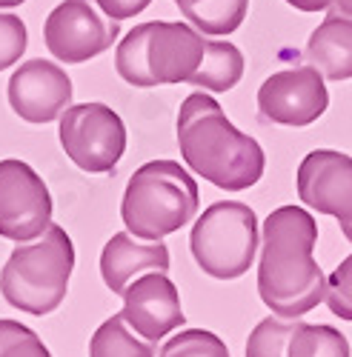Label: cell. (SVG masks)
I'll return each mask as SVG.
<instances>
[{"mask_svg":"<svg viewBox=\"0 0 352 357\" xmlns=\"http://www.w3.org/2000/svg\"><path fill=\"white\" fill-rule=\"evenodd\" d=\"M318 226L301 206H281L263 220L258 291L278 317L295 320L327 301V278L312 260Z\"/></svg>","mask_w":352,"mask_h":357,"instance_id":"obj_1","label":"cell"},{"mask_svg":"<svg viewBox=\"0 0 352 357\" xmlns=\"http://www.w3.org/2000/svg\"><path fill=\"white\" fill-rule=\"evenodd\" d=\"M178 149L186 166L223 192H244L263 177L267 155L223 114L221 103L195 92L178 112Z\"/></svg>","mask_w":352,"mask_h":357,"instance_id":"obj_2","label":"cell"},{"mask_svg":"<svg viewBox=\"0 0 352 357\" xmlns=\"http://www.w3.org/2000/svg\"><path fill=\"white\" fill-rule=\"evenodd\" d=\"M207 40L189 23L149 20L135 26L115 52V69L135 89L189 83L203 63Z\"/></svg>","mask_w":352,"mask_h":357,"instance_id":"obj_3","label":"cell"},{"mask_svg":"<svg viewBox=\"0 0 352 357\" xmlns=\"http://www.w3.org/2000/svg\"><path fill=\"white\" fill-rule=\"evenodd\" d=\"M72 272L75 246L69 234L52 223L35 241L15 246L0 272V294L9 306L43 317L64 303Z\"/></svg>","mask_w":352,"mask_h":357,"instance_id":"obj_4","label":"cell"},{"mask_svg":"<svg viewBox=\"0 0 352 357\" xmlns=\"http://www.w3.org/2000/svg\"><path fill=\"white\" fill-rule=\"evenodd\" d=\"M198 183L175 160L143 163L126 183L121 218L126 229L143 241H163L184 229L198 212Z\"/></svg>","mask_w":352,"mask_h":357,"instance_id":"obj_5","label":"cell"},{"mask_svg":"<svg viewBox=\"0 0 352 357\" xmlns=\"http://www.w3.org/2000/svg\"><path fill=\"white\" fill-rule=\"evenodd\" d=\"M195 263L210 278L235 280L252 269L258 255V218L249 206L221 200L198 218L189 234Z\"/></svg>","mask_w":352,"mask_h":357,"instance_id":"obj_6","label":"cell"},{"mask_svg":"<svg viewBox=\"0 0 352 357\" xmlns=\"http://www.w3.org/2000/svg\"><path fill=\"white\" fill-rule=\"evenodd\" d=\"M61 146L78 169L103 174L126 152V126L106 103H75L61 114Z\"/></svg>","mask_w":352,"mask_h":357,"instance_id":"obj_7","label":"cell"},{"mask_svg":"<svg viewBox=\"0 0 352 357\" xmlns=\"http://www.w3.org/2000/svg\"><path fill=\"white\" fill-rule=\"evenodd\" d=\"M117 20H112L98 0H64L43 23V40L54 61L86 63L117 40Z\"/></svg>","mask_w":352,"mask_h":357,"instance_id":"obj_8","label":"cell"},{"mask_svg":"<svg viewBox=\"0 0 352 357\" xmlns=\"http://www.w3.org/2000/svg\"><path fill=\"white\" fill-rule=\"evenodd\" d=\"M52 226V195L23 160H0V234L15 243L41 237Z\"/></svg>","mask_w":352,"mask_h":357,"instance_id":"obj_9","label":"cell"},{"mask_svg":"<svg viewBox=\"0 0 352 357\" xmlns=\"http://www.w3.org/2000/svg\"><path fill=\"white\" fill-rule=\"evenodd\" d=\"M330 106L324 75L315 66L275 72L258 89V112L281 126H309Z\"/></svg>","mask_w":352,"mask_h":357,"instance_id":"obj_10","label":"cell"},{"mask_svg":"<svg viewBox=\"0 0 352 357\" xmlns=\"http://www.w3.org/2000/svg\"><path fill=\"white\" fill-rule=\"evenodd\" d=\"M298 195L304 206L330 215L352 243V158L335 149H315L298 166Z\"/></svg>","mask_w":352,"mask_h":357,"instance_id":"obj_11","label":"cell"},{"mask_svg":"<svg viewBox=\"0 0 352 357\" xmlns=\"http://www.w3.org/2000/svg\"><path fill=\"white\" fill-rule=\"evenodd\" d=\"M9 106L26 123H52L72 103L69 75L43 57H35L9 77Z\"/></svg>","mask_w":352,"mask_h":357,"instance_id":"obj_12","label":"cell"},{"mask_svg":"<svg viewBox=\"0 0 352 357\" xmlns=\"http://www.w3.org/2000/svg\"><path fill=\"white\" fill-rule=\"evenodd\" d=\"M124 320L146 340H161L184 326L181 297L166 272H146L124 291Z\"/></svg>","mask_w":352,"mask_h":357,"instance_id":"obj_13","label":"cell"},{"mask_svg":"<svg viewBox=\"0 0 352 357\" xmlns=\"http://www.w3.org/2000/svg\"><path fill=\"white\" fill-rule=\"evenodd\" d=\"M163 269H169V249L161 241H135L132 231L112 234L101 252V278L115 294H124L138 275Z\"/></svg>","mask_w":352,"mask_h":357,"instance_id":"obj_14","label":"cell"},{"mask_svg":"<svg viewBox=\"0 0 352 357\" xmlns=\"http://www.w3.org/2000/svg\"><path fill=\"white\" fill-rule=\"evenodd\" d=\"M307 61L327 80L352 77V20L327 15L307 43Z\"/></svg>","mask_w":352,"mask_h":357,"instance_id":"obj_15","label":"cell"},{"mask_svg":"<svg viewBox=\"0 0 352 357\" xmlns=\"http://www.w3.org/2000/svg\"><path fill=\"white\" fill-rule=\"evenodd\" d=\"M181 15L203 35H232L247 17L249 0H175Z\"/></svg>","mask_w":352,"mask_h":357,"instance_id":"obj_16","label":"cell"},{"mask_svg":"<svg viewBox=\"0 0 352 357\" xmlns=\"http://www.w3.org/2000/svg\"><path fill=\"white\" fill-rule=\"evenodd\" d=\"M244 77V54L235 43L223 40H207V52H203V63L192 75V86H203L210 92H229L232 86H238Z\"/></svg>","mask_w":352,"mask_h":357,"instance_id":"obj_17","label":"cell"},{"mask_svg":"<svg viewBox=\"0 0 352 357\" xmlns=\"http://www.w3.org/2000/svg\"><path fill=\"white\" fill-rule=\"evenodd\" d=\"M124 314H115L98 326L89 340V357H155L152 340H140L126 329Z\"/></svg>","mask_w":352,"mask_h":357,"instance_id":"obj_18","label":"cell"},{"mask_svg":"<svg viewBox=\"0 0 352 357\" xmlns=\"http://www.w3.org/2000/svg\"><path fill=\"white\" fill-rule=\"evenodd\" d=\"M286 357H352V351H349V340L332 326L298 323L295 335L289 340Z\"/></svg>","mask_w":352,"mask_h":357,"instance_id":"obj_19","label":"cell"},{"mask_svg":"<svg viewBox=\"0 0 352 357\" xmlns=\"http://www.w3.org/2000/svg\"><path fill=\"white\" fill-rule=\"evenodd\" d=\"M295 329L298 323H289V317L261 320L247 340V357H286Z\"/></svg>","mask_w":352,"mask_h":357,"instance_id":"obj_20","label":"cell"},{"mask_svg":"<svg viewBox=\"0 0 352 357\" xmlns=\"http://www.w3.org/2000/svg\"><path fill=\"white\" fill-rule=\"evenodd\" d=\"M161 357H229L226 343L207 329H186L166 340Z\"/></svg>","mask_w":352,"mask_h":357,"instance_id":"obj_21","label":"cell"},{"mask_svg":"<svg viewBox=\"0 0 352 357\" xmlns=\"http://www.w3.org/2000/svg\"><path fill=\"white\" fill-rule=\"evenodd\" d=\"M0 357H52V351L29 326L0 320Z\"/></svg>","mask_w":352,"mask_h":357,"instance_id":"obj_22","label":"cell"},{"mask_svg":"<svg viewBox=\"0 0 352 357\" xmlns=\"http://www.w3.org/2000/svg\"><path fill=\"white\" fill-rule=\"evenodd\" d=\"M327 306L341 320H352V255L338 263L327 280Z\"/></svg>","mask_w":352,"mask_h":357,"instance_id":"obj_23","label":"cell"},{"mask_svg":"<svg viewBox=\"0 0 352 357\" xmlns=\"http://www.w3.org/2000/svg\"><path fill=\"white\" fill-rule=\"evenodd\" d=\"M29 43L26 23L17 15H3L0 12V72L17 63Z\"/></svg>","mask_w":352,"mask_h":357,"instance_id":"obj_24","label":"cell"},{"mask_svg":"<svg viewBox=\"0 0 352 357\" xmlns=\"http://www.w3.org/2000/svg\"><path fill=\"white\" fill-rule=\"evenodd\" d=\"M152 0H98V6L112 17V20H126V17H135L140 15L146 6H149Z\"/></svg>","mask_w":352,"mask_h":357,"instance_id":"obj_25","label":"cell"},{"mask_svg":"<svg viewBox=\"0 0 352 357\" xmlns=\"http://www.w3.org/2000/svg\"><path fill=\"white\" fill-rule=\"evenodd\" d=\"M286 3L298 12H327L332 0H286Z\"/></svg>","mask_w":352,"mask_h":357,"instance_id":"obj_26","label":"cell"},{"mask_svg":"<svg viewBox=\"0 0 352 357\" xmlns=\"http://www.w3.org/2000/svg\"><path fill=\"white\" fill-rule=\"evenodd\" d=\"M327 15H341V17H349L352 20V0H332Z\"/></svg>","mask_w":352,"mask_h":357,"instance_id":"obj_27","label":"cell"},{"mask_svg":"<svg viewBox=\"0 0 352 357\" xmlns=\"http://www.w3.org/2000/svg\"><path fill=\"white\" fill-rule=\"evenodd\" d=\"M26 0H0V9H12V6H20Z\"/></svg>","mask_w":352,"mask_h":357,"instance_id":"obj_28","label":"cell"}]
</instances>
